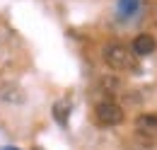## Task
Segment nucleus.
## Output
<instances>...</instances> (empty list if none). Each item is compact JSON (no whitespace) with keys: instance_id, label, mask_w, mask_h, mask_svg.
<instances>
[{"instance_id":"obj_1","label":"nucleus","mask_w":157,"mask_h":150,"mask_svg":"<svg viewBox=\"0 0 157 150\" xmlns=\"http://www.w3.org/2000/svg\"><path fill=\"white\" fill-rule=\"evenodd\" d=\"M104 63L116 73H138V56L131 51V46L123 44H106L104 46Z\"/></svg>"},{"instance_id":"obj_2","label":"nucleus","mask_w":157,"mask_h":150,"mask_svg":"<svg viewBox=\"0 0 157 150\" xmlns=\"http://www.w3.org/2000/svg\"><path fill=\"white\" fill-rule=\"evenodd\" d=\"M123 107L118 104L116 99H101L97 107H94V121L104 128H111V126H118L123 121Z\"/></svg>"},{"instance_id":"obj_3","label":"nucleus","mask_w":157,"mask_h":150,"mask_svg":"<svg viewBox=\"0 0 157 150\" xmlns=\"http://www.w3.org/2000/svg\"><path fill=\"white\" fill-rule=\"evenodd\" d=\"M136 136L143 140L157 143V114H140L136 119Z\"/></svg>"},{"instance_id":"obj_4","label":"nucleus","mask_w":157,"mask_h":150,"mask_svg":"<svg viewBox=\"0 0 157 150\" xmlns=\"http://www.w3.org/2000/svg\"><path fill=\"white\" fill-rule=\"evenodd\" d=\"M131 51H133L138 58L155 53V51H157V41H155V37H152V34H138V37L133 39V44H131Z\"/></svg>"},{"instance_id":"obj_5","label":"nucleus","mask_w":157,"mask_h":150,"mask_svg":"<svg viewBox=\"0 0 157 150\" xmlns=\"http://www.w3.org/2000/svg\"><path fill=\"white\" fill-rule=\"evenodd\" d=\"M99 90L106 94V99H114L116 94L123 92V82H121L118 77H114V75H104V77L99 80Z\"/></svg>"},{"instance_id":"obj_6","label":"nucleus","mask_w":157,"mask_h":150,"mask_svg":"<svg viewBox=\"0 0 157 150\" xmlns=\"http://www.w3.org/2000/svg\"><path fill=\"white\" fill-rule=\"evenodd\" d=\"M2 99L5 102H15V104H20V102H24V92H22L17 85H2Z\"/></svg>"},{"instance_id":"obj_7","label":"nucleus","mask_w":157,"mask_h":150,"mask_svg":"<svg viewBox=\"0 0 157 150\" xmlns=\"http://www.w3.org/2000/svg\"><path fill=\"white\" fill-rule=\"evenodd\" d=\"M53 116L58 119V124H68V116H70V102H68V99L58 102V104L53 107Z\"/></svg>"},{"instance_id":"obj_8","label":"nucleus","mask_w":157,"mask_h":150,"mask_svg":"<svg viewBox=\"0 0 157 150\" xmlns=\"http://www.w3.org/2000/svg\"><path fill=\"white\" fill-rule=\"evenodd\" d=\"M128 150H157V143L143 140V138H138V136H136V140L128 143Z\"/></svg>"},{"instance_id":"obj_9","label":"nucleus","mask_w":157,"mask_h":150,"mask_svg":"<svg viewBox=\"0 0 157 150\" xmlns=\"http://www.w3.org/2000/svg\"><path fill=\"white\" fill-rule=\"evenodd\" d=\"M138 2H140V0H121V7H123L126 12H131V10L138 7Z\"/></svg>"},{"instance_id":"obj_10","label":"nucleus","mask_w":157,"mask_h":150,"mask_svg":"<svg viewBox=\"0 0 157 150\" xmlns=\"http://www.w3.org/2000/svg\"><path fill=\"white\" fill-rule=\"evenodd\" d=\"M145 2H147V5H150V7H152V10L157 12V0H145Z\"/></svg>"}]
</instances>
